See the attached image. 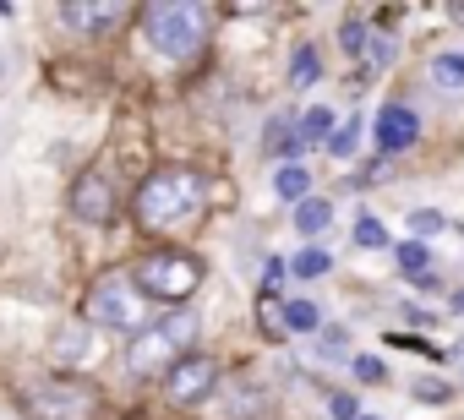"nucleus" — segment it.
<instances>
[{
  "mask_svg": "<svg viewBox=\"0 0 464 420\" xmlns=\"http://www.w3.org/2000/svg\"><path fill=\"white\" fill-rule=\"evenodd\" d=\"M410 224H415V230H420V235H437V230H442V224H448V219H442V214H437V207H415V214H410Z\"/></svg>",
  "mask_w": 464,
  "mask_h": 420,
  "instance_id": "b1692460",
  "label": "nucleus"
},
{
  "mask_svg": "<svg viewBox=\"0 0 464 420\" xmlns=\"http://www.w3.org/2000/svg\"><path fill=\"white\" fill-rule=\"evenodd\" d=\"M431 77H437V88H464V55H437L431 61Z\"/></svg>",
  "mask_w": 464,
  "mask_h": 420,
  "instance_id": "a211bd4d",
  "label": "nucleus"
},
{
  "mask_svg": "<svg viewBox=\"0 0 464 420\" xmlns=\"http://www.w3.org/2000/svg\"><path fill=\"white\" fill-rule=\"evenodd\" d=\"M197 339V317L191 311H169L159 328H142L137 333V344H131V371L137 377H153L159 366H164V377H169V366L180 360V344H191Z\"/></svg>",
  "mask_w": 464,
  "mask_h": 420,
  "instance_id": "20e7f679",
  "label": "nucleus"
},
{
  "mask_svg": "<svg viewBox=\"0 0 464 420\" xmlns=\"http://www.w3.org/2000/svg\"><path fill=\"white\" fill-rule=\"evenodd\" d=\"M72 214H77L82 224H110V219H115V186H110L99 169L77 175V186H72Z\"/></svg>",
  "mask_w": 464,
  "mask_h": 420,
  "instance_id": "6e6552de",
  "label": "nucleus"
},
{
  "mask_svg": "<svg viewBox=\"0 0 464 420\" xmlns=\"http://www.w3.org/2000/svg\"><path fill=\"white\" fill-rule=\"evenodd\" d=\"M361 420H377V415H361Z\"/></svg>",
  "mask_w": 464,
  "mask_h": 420,
  "instance_id": "c756f323",
  "label": "nucleus"
},
{
  "mask_svg": "<svg viewBox=\"0 0 464 420\" xmlns=\"http://www.w3.org/2000/svg\"><path fill=\"white\" fill-rule=\"evenodd\" d=\"M290 126H295V120H274L268 137H263V148H268V153H295V148H301V131H290Z\"/></svg>",
  "mask_w": 464,
  "mask_h": 420,
  "instance_id": "6ab92c4d",
  "label": "nucleus"
},
{
  "mask_svg": "<svg viewBox=\"0 0 464 420\" xmlns=\"http://www.w3.org/2000/svg\"><path fill=\"white\" fill-rule=\"evenodd\" d=\"M274 191H279L285 202H306V191H312V169H301V164H285V169L274 175Z\"/></svg>",
  "mask_w": 464,
  "mask_h": 420,
  "instance_id": "4468645a",
  "label": "nucleus"
},
{
  "mask_svg": "<svg viewBox=\"0 0 464 420\" xmlns=\"http://www.w3.org/2000/svg\"><path fill=\"white\" fill-rule=\"evenodd\" d=\"M213 382H218V366H213L208 355H180V360L169 366V377H164V387H169L175 404H202V398L213 393Z\"/></svg>",
  "mask_w": 464,
  "mask_h": 420,
  "instance_id": "0eeeda50",
  "label": "nucleus"
},
{
  "mask_svg": "<svg viewBox=\"0 0 464 420\" xmlns=\"http://www.w3.org/2000/svg\"><path fill=\"white\" fill-rule=\"evenodd\" d=\"M88 317L104 322V328H121V333H137L142 317H148V301H142L137 279L104 273V279H93V290H88Z\"/></svg>",
  "mask_w": 464,
  "mask_h": 420,
  "instance_id": "39448f33",
  "label": "nucleus"
},
{
  "mask_svg": "<svg viewBox=\"0 0 464 420\" xmlns=\"http://www.w3.org/2000/svg\"><path fill=\"white\" fill-rule=\"evenodd\" d=\"M355 246H372L377 252V246H388V230L377 219H355Z\"/></svg>",
  "mask_w": 464,
  "mask_h": 420,
  "instance_id": "4be33fe9",
  "label": "nucleus"
},
{
  "mask_svg": "<svg viewBox=\"0 0 464 420\" xmlns=\"http://www.w3.org/2000/svg\"><path fill=\"white\" fill-rule=\"evenodd\" d=\"M55 360H61V366L88 360V328H82V322H66V328L55 333Z\"/></svg>",
  "mask_w": 464,
  "mask_h": 420,
  "instance_id": "f8f14e48",
  "label": "nucleus"
},
{
  "mask_svg": "<svg viewBox=\"0 0 464 420\" xmlns=\"http://www.w3.org/2000/svg\"><path fill=\"white\" fill-rule=\"evenodd\" d=\"M415 137H420V120H415L410 104H382L377 110V148L382 153H404V148H415Z\"/></svg>",
  "mask_w": 464,
  "mask_h": 420,
  "instance_id": "1a4fd4ad",
  "label": "nucleus"
},
{
  "mask_svg": "<svg viewBox=\"0 0 464 420\" xmlns=\"http://www.w3.org/2000/svg\"><path fill=\"white\" fill-rule=\"evenodd\" d=\"M328 268H334V257H328L323 246H306V252H301V257L290 262V273H295V279H323Z\"/></svg>",
  "mask_w": 464,
  "mask_h": 420,
  "instance_id": "f3484780",
  "label": "nucleus"
},
{
  "mask_svg": "<svg viewBox=\"0 0 464 420\" xmlns=\"http://www.w3.org/2000/svg\"><path fill=\"white\" fill-rule=\"evenodd\" d=\"M202 196H208V186H202L197 169H159V175H148L142 191H137V219H142L148 230H169V224H180V219L197 214Z\"/></svg>",
  "mask_w": 464,
  "mask_h": 420,
  "instance_id": "f257e3e1",
  "label": "nucleus"
},
{
  "mask_svg": "<svg viewBox=\"0 0 464 420\" xmlns=\"http://www.w3.org/2000/svg\"><path fill=\"white\" fill-rule=\"evenodd\" d=\"M366 39H372V33H366V23H344V28H339V44H344L350 55H361V50H366Z\"/></svg>",
  "mask_w": 464,
  "mask_h": 420,
  "instance_id": "5701e85b",
  "label": "nucleus"
},
{
  "mask_svg": "<svg viewBox=\"0 0 464 420\" xmlns=\"http://www.w3.org/2000/svg\"><path fill=\"white\" fill-rule=\"evenodd\" d=\"M285 328H295V333H317V328H323V311H317L312 301H285Z\"/></svg>",
  "mask_w": 464,
  "mask_h": 420,
  "instance_id": "dca6fc26",
  "label": "nucleus"
},
{
  "mask_svg": "<svg viewBox=\"0 0 464 420\" xmlns=\"http://www.w3.org/2000/svg\"><path fill=\"white\" fill-rule=\"evenodd\" d=\"M323 355H328V360L344 355V328H323Z\"/></svg>",
  "mask_w": 464,
  "mask_h": 420,
  "instance_id": "a878e982",
  "label": "nucleus"
},
{
  "mask_svg": "<svg viewBox=\"0 0 464 420\" xmlns=\"http://www.w3.org/2000/svg\"><path fill=\"white\" fill-rule=\"evenodd\" d=\"M295 131H301V148H312V142H334V110L312 104V110L295 120Z\"/></svg>",
  "mask_w": 464,
  "mask_h": 420,
  "instance_id": "9b49d317",
  "label": "nucleus"
},
{
  "mask_svg": "<svg viewBox=\"0 0 464 420\" xmlns=\"http://www.w3.org/2000/svg\"><path fill=\"white\" fill-rule=\"evenodd\" d=\"M355 377H361V382H382V377H388V366H382L377 355H355Z\"/></svg>",
  "mask_w": 464,
  "mask_h": 420,
  "instance_id": "393cba45",
  "label": "nucleus"
},
{
  "mask_svg": "<svg viewBox=\"0 0 464 420\" xmlns=\"http://www.w3.org/2000/svg\"><path fill=\"white\" fill-rule=\"evenodd\" d=\"M142 23H148V44H153L164 61H186V55L202 44L208 12H202V6H180V0H164V6H148V12H142Z\"/></svg>",
  "mask_w": 464,
  "mask_h": 420,
  "instance_id": "7ed1b4c3",
  "label": "nucleus"
},
{
  "mask_svg": "<svg viewBox=\"0 0 464 420\" xmlns=\"http://www.w3.org/2000/svg\"><path fill=\"white\" fill-rule=\"evenodd\" d=\"M328 219H334V207H328L323 196H306V202L295 207V230H301V235H323Z\"/></svg>",
  "mask_w": 464,
  "mask_h": 420,
  "instance_id": "ddd939ff",
  "label": "nucleus"
},
{
  "mask_svg": "<svg viewBox=\"0 0 464 420\" xmlns=\"http://www.w3.org/2000/svg\"><path fill=\"white\" fill-rule=\"evenodd\" d=\"M415 398H420V404H442L448 387H442V382H415Z\"/></svg>",
  "mask_w": 464,
  "mask_h": 420,
  "instance_id": "cd10ccee",
  "label": "nucleus"
},
{
  "mask_svg": "<svg viewBox=\"0 0 464 420\" xmlns=\"http://www.w3.org/2000/svg\"><path fill=\"white\" fill-rule=\"evenodd\" d=\"M361 126H366L361 115H355V120H344V126L334 131V142H328V153H334V158H350V153L361 148Z\"/></svg>",
  "mask_w": 464,
  "mask_h": 420,
  "instance_id": "aec40b11",
  "label": "nucleus"
},
{
  "mask_svg": "<svg viewBox=\"0 0 464 420\" xmlns=\"http://www.w3.org/2000/svg\"><path fill=\"white\" fill-rule=\"evenodd\" d=\"M0 77H6V55H0Z\"/></svg>",
  "mask_w": 464,
  "mask_h": 420,
  "instance_id": "c85d7f7f",
  "label": "nucleus"
},
{
  "mask_svg": "<svg viewBox=\"0 0 464 420\" xmlns=\"http://www.w3.org/2000/svg\"><path fill=\"white\" fill-rule=\"evenodd\" d=\"M328 409H334V420H361V415H355V398H350V393H334V398H328Z\"/></svg>",
  "mask_w": 464,
  "mask_h": 420,
  "instance_id": "bb28decb",
  "label": "nucleus"
},
{
  "mask_svg": "<svg viewBox=\"0 0 464 420\" xmlns=\"http://www.w3.org/2000/svg\"><path fill=\"white\" fill-rule=\"evenodd\" d=\"M131 279H137V290H142L148 301H169V306H180V301L197 295V284H202V262H197L191 252H153V257L137 262Z\"/></svg>",
  "mask_w": 464,
  "mask_h": 420,
  "instance_id": "f03ea898",
  "label": "nucleus"
},
{
  "mask_svg": "<svg viewBox=\"0 0 464 420\" xmlns=\"http://www.w3.org/2000/svg\"><path fill=\"white\" fill-rule=\"evenodd\" d=\"M393 257H399V273H410V279H426V257H431V252H426L420 241H404Z\"/></svg>",
  "mask_w": 464,
  "mask_h": 420,
  "instance_id": "412c9836",
  "label": "nucleus"
},
{
  "mask_svg": "<svg viewBox=\"0 0 464 420\" xmlns=\"http://www.w3.org/2000/svg\"><path fill=\"white\" fill-rule=\"evenodd\" d=\"M28 420H93L99 415V387L93 382H34L23 393Z\"/></svg>",
  "mask_w": 464,
  "mask_h": 420,
  "instance_id": "423d86ee",
  "label": "nucleus"
},
{
  "mask_svg": "<svg viewBox=\"0 0 464 420\" xmlns=\"http://www.w3.org/2000/svg\"><path fill=\"white\" fill-rule=\"evenodd\" d=\"M317 72H323L317 50H312V44H301V50L290 55V88H312V82H317Z\"/></svg>",
  "mask_w": 464,
  "mask_h": 420,
  "instance_id": "2eb2a0df",
  "label": "nucleus"
},
{
  "mask_svg": "<svg viewBox=\"0 0 464 420\" xmlns=\"http://www.w3.org/2000/svg\"><path fill=\"white\" fill-rule=\"evenodd\" d=\"M61 23L77 28V33H104V28H121V23H126V6H115V0H104V6L66 0V6H61Z\"/></svg>",
  "mask_w": 464,
  "mask_h": 420,
  "instance_id": "9d476101",
  "label": "nucleus"
}]
</instances>
